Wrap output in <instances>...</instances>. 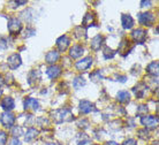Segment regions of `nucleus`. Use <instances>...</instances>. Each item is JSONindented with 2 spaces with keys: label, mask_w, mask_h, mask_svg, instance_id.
<instances>
[{
  "label": "nucleus",
  "mask_w": 159,
  "mask_h": 145,
  "mask_svg": "<svg viewBox=\"0 0 159 145\" xmlns=\"http://www.w3.org/2000/svg\"><path fill=\"white\" fill-rule=\"evenodd\" d=\"M134 48V46H131L130 45V42L128 39H123L121 43H120L119 47H118V52H119L120 54L123 55V57H126L128 53H130V51Z\"/></svg>",
  "instance_id": "obj_9"
},
{
  "label": "nucleus",
  "mask_w": 159,
  "mask_h": 145,
  "mask_svg": "<svg viewBox=\"0 0 159 145\" xmlns=\"http://www.w3.org/2000/svg\"><path fill=\"white\" fill-rule=\"evenodd\" d=\"M23 107L25 111H37L39 107V102L35 98H27L23 102Z\"/></svg>",
  "instance_id": "obj_12"
},
{
  "label": "nucleus",
  "mask_w": 159,
  "mask_h": 145,
  "mask_svg": "<svg viewBox=\"0 0 159 145\" xmlns=\"http://www.w3.org/2000/svg\"><path fill=\"white\" fill-rule=\"evenodd\" d=\"M75 37L76 38H79V39H82V38H85L87 37V31H85V29H84L82 25H80L75 29Z\"/></svg>",
  "instance_id": "obj_26"
},
{
  "label": "nucleus",
  "mask_w": 159,
  "mask_h": 145,
  "mask_svg": "<svg viewBox=\"0 0 159 145\" xmlns=\"http://www.w3.org/2000/svg\"><path fill=\"white\" fill-rule=\"evenodd\" d=\"M80 112L82 114H89L93 111V104L89 100H81L80 102Z\"/></svg>",
  "instance_id": "obj_13"
},
{
  "label": "nucleus",
  "mask_w": 159,
  "mask_h": 145,
  "mask_svg": "<svg viewBox=\"0 0 159 145\" xmlns=\"http://www.w3.org/2000/svg\"><path fill=\"white\" fill-rule=\"evenodd\" d=\"M0 122H1V125H4L5 128H12L14 123H15V115L11 113V112H4L1 114Z\"/></svg>",
  "instance_id": "obj_5"
},
{
  "label": "nucleus",
  "mask_w": 159,
  "mask_h": 145,
  "mask_svg": "<svg viewBox=\"0 0 159 145\" xmlns=\"http://www.w3.org/2000/svg\"><path fill=\"white\" fill-rule=\"evenodd\" d=\"M152 145H158V141L153 142V143H152Z\"/></svg>",
  "instance_id": "obj_42"
},
{
  "label": "nucleus",
  "mask_w": 159,
  "mask_h": 145,
  "mask_svg": "<svg viewBox=\"0 0 159 145\" xmlns=\"http://www.w3.org/2000/svg\"><path fill=\"white\" fill-rule=\"evenodd\" d=\"M25 34L27 35L24 36V37H31V36H34L35 34H36V31H35V29H31V28H27V30H25Z\"/></svg>",
  "instance_id": "obj_35"
},
{
  "label": "nucleus",
  "mask_w": 159,
  "mask_h": 145,
  "mask_svg": "<svg viewBox=\"0 0 159 145\" xmlns=\"http://www.w3.org/2000/svg\"><path fill=\"white\" fill-rule=\"evenodd\" d=\"M131 38L136 44H143L147 40V30L144 29H135L131 32Z\"/></svg>",
  "instance_id": "obj_6"
},
{
  "label": "nucleus",
  "mask_w": 159,
  "mask_h": 145,
  "mask_svg": "<svg viewBox=\"0 0 159 145\" xmlns=\"http://www.w3.org/2000/svg\"><path fill=\"white\" fill-rule=\"evenodd\" d=\"M156 16L153 15V13L151 12H145V13H139V22L142 25L145 27H151L152 24L155 23Z\"/></svg>",
  "instance_id": "obj_3"
},
{
  "label": "nucleus",
  "mask_w": 159,
  "mask_h": 145,
  "mask_svg": "<svg viewBox=\"0 0 159 145\" xmlns=\"http://www.w3.org/2000/svg\"><path fill=\"white\" fill-rule=\"evenodd\" d=\"M21 63H22V59H21L20 54L14 53V54H12L11 57H8L7 65H8V67L12 69V70H14V69H17V68L21 66Z\"/></svg>",
  "instance_id": "obj_7"
},
{
  "label": "nucleus",
  "mask_w": 159,
  "mask_h": 145,
  "mask_svg": "<svg viewBox=\"0 0 159 145\" xmlns=\"http://www.w3.org/2000/svg\"><path fill=\"white\" fill-rule=\"evenodd\" d=\"M106 145H119L118 143H116V142H107L106 143Z\"/></svg>",
  "instance_id": "obj_40"
},
{
  "label": "nucleus",
  "mask_w": 159,
  "mask_h": 145,
  "mask_svg": "<svg viewBox=\"0 0 159 145\" xmlns=\"http://www.w3.org/2000/svg\"><path fill=\"white\" fill-rule=\"evenodd\" d=\"M12 135H13V137H14V138L21 136V135H22V128H21V127H17V125H16L15 128H13Z\"/></svg>",
  "instance_id": "obj_32"
},
{
  "label": "nucleus",
  "mask_w": 159,
  "mask_h": 145,
  "mask_svg": "<svg viewBox=\"0 0 159 145\" xmlns=\"http://www.w3.org/2000/svg\"><path fill=\"white\" fill-rule=\"evenodd\" d=\"M103 55H104V58L105 59H112L114 55H116V52L113 51L112 48H110V47H104V50H103Z\"/></svg>",
  "instance_id": "obj_28"
},
{
  "label": "nucleus",
  "mask_w": 159,
  "mask_h": 145,
  "mask_svg": "<svg viewBox=\"0 0 159 145\" xmlns=\"http://www.w3.org/2000/svg\"><path fill=\"white\" fill-rule=\"evenodd\" d=\"M0 106H1V108L5 111V112H11L12 110H14V107H15V102H14V99L12 97H5L1 102H0Z\"/></svg>",
  "instance_id": "obj_11"
},
{
  "label": "nucleus",
  "mask_w": 159,
  "mask_h": 145,
  "mask_svg": "<svg viewBox=\"0 0 159 145\" xmlns=\"http://www.w3.org/2000/svg\"><path fill=\"white\" fill-rule=\"evenodd\" d=\"M8 135L6 131L4 130H0V145H6L7 144Z\"/></svg>",
  "instance_id": "obj_31"
},
{
  "label": "nucleus",
  "mask_w": 159,
  "mask_h": 145,
  "mask_svg": "<svg viewBox=\"0 0 159 145\" xmlns=\"http://www.w3.org/2000/svg\"><path fill=\"white\" fill-rule=\"evenodd\" d=\"M91 65H92V58L91 57H87V58L77 61L75 67L79 71H85L87 69H89L91 67Z\"/></svg>",
  "instance_id": "obj_8"
},
{
  "label": "nucleus",
  "mask_w": 159,
  "mask_h": 145,
  "mask_svg": "<svg viewBox=\"0 0 159 145\" xmlns=\"http://www.w3.org/2000/svg\"><path fill=\"white\" fill-rule=\"evenodd\" d=\"M1 94H2V90L0 89V97H1Z\"/></svg>",
  "instance_id": "obj_43"
},
{
  "label": "nucleus",
  "mask_w": 159,
  "mask_h": 145,
  "mask_svg": "<svg viewBox=\"0 0 159 145\" xmlns=\"http://www.w3.org/2000/svg\"><path fill=\"white\" fill-rule=\"evenodd\" d=\"M121 24H122L123 29H131L134 27V19L131 17L129 14H122L121 15Z\"/></svg>",
  "instance_id": "obj_15"
},
{
  "label": "nucleus",
  "mask_w": 159,
  "mask_h": 145,
  "mask_svg": "<svg viewBox=\"0 0 159 145\" xmlns=\"http://www.w3.org/2000/svg\"><path fill=\"white\" fill-rule=\"evenodd\" d=\"M139 137L142 138V139H148V138L150 137V136H149V131H148L147 129L139 130Z\"/></svg>",
  "instance_id": "obj_34"
},
{
  "label": "nucleus",
  "mask_w": 159,
  "mask_h": 145,
  "mask_svg": "<svg viewBox=\"0 0 159 145\" xmlns=\"http://www.w3.org/2000/svg\"><path fill=\"white\" fill-rule=\"evenodd\" d=\"M145 90H147V85L144 84V83H139L133 89V92L135 93L136 98H143L144 97V93H145Z\"/></svg>",
  "instance_id": "obj_21"
},
{
  "label": "nucleus",
  "mask_w": 159,
  "mask_h": 145,
  "mask_svg": "<svg viewBox=\"0 0 159 145\" xmlns=\"http://www.w3.org/2000/svg\"><path fill=\"white\" fill-rule=\"evenodd\" d=\"M60 74H61V67H60V66H56V65H53V66L48 67V70H46V75H48V76L51 79H57V77H58Z\"/></svg>",
  "instance_id": "obj_17"
},
{
  "label": "nucleus",
  "mask_w": 159,
  "mask_h": 145,
  "mask_svg": "<svg viewBox=\"0 0 159 145\" xmlns=\"http://www.w3.org/2000/svg\"><path fill=\"white\" fill-rule=\"evenodd\" d=\"M90 143V138L85 134H79L77 136V144L79 145H88Z\"/></svg>",
  "instance_id": "obj_27"
},
{
  "label": "nucleus",
  "mask_w": 159,
  "mask_h": 145,
  "mask_svg": "<svg viewBox=\"0 0 159 145\" xmlns=\"http://www.w3.org/2000/svg\"><path fill=\"white\" fill-rule=\"evenodd\" d=\"M69 44H70V38H69L67 35L61 36V37H59L58 40H57V47L59 48L60 52L66 51L67 47L69 46Z\"/></svg>",
  "instance_id": "obj_10"
},
{
  "label": "nucleus",
  "mask_w": 159,
  "mask_h": 145,
  "mask_svg": "<svg viewBox=\"0 0 159 145\" xmlns=\"http://www.w3.org/2000/svg\"><path fill=\"white\" fill-rule=\"evenodd\" d=\"M149 112V108H148L147 105H139V107H137V115H139L141 118L142 116H144V115H147V113Z\"/></svg>",
  "instance_id": "obj_29"
},
{
  "label": "nucleus",
  "mask_w": 159,
  "mask_h": 145,
  "mask_svg": "<svg viewBox=\"0 0 159 145\" xmlns=\"http://www.w3.org/2000/svg\"><path fill=\"white\" fill-rule=\"evenodd\" d=\"M141 123L145 127V129H155L158 125V118L153 115H144L141 118Z\"/></svg>",
  "instance_id": "obj_4"
},
{
  "label": "nucleus",
  "mask_w": 159,
  "mask_h": 145,
  "mask_svg": "<svg viewBox=\"0 0 159 145\" xmlns=\"http://www.w3.org/2000/svg\"><path fill=\"white\" fill-rule=\"evenodd\" d=\"M59 59H60V54H59V52H57V51H50V52H48V54L45 55L46 62L52 65V66H53Z\"/></svg>",
  "instance_id": "obj_19"
},
{
  "label": "nucleus",
  "mask_w": 159,
  "mask_h": 145,
  "mask_svg": "<svg viewBox=\"0 0 159 145\" xmlns=\"http://www.w3.org/2000/svg\"><path fill=\"white\" fill-rule=\"evenodd\" d=\"M2 84H4V79H2L1 77H0V86L2 85Z\"/></svg>",
  "instance_id": "obj_41"
},
{
  "label": "nucleus",
  "mask_w": 159,
  "mask_h": 145,
  "mask_svg": "<svg viewBox=\"0 0 159 145\" xmlns=\"http://www.w3.org/2000/svg\"><path fill=\"white\" fill-rule=\"evenodd\" d=\"M8 145H21V142L17 139V138H14L13 137L12 139H11V142H9V144Z\"/></svg>",
  "instance_id": "obj_37"
},
{
  "label": "nucleus",
  "mask_w": 159,
  "mask_h": 145,
  "mask_svg": "<svg viewBox=\"0 0 159 145\" xmlns=\"http://www.w3.org/2000/svg\"><path fill=\"white\" fill-rule=\"evenodd\" d=\"M40 79V71L39 70H32L30 74H29V84H34V82H37L38 79Z\"/></svg>",
  "instance_id": "obj_25"
},
{
  "label": "nucleus",
  "mask_w": 159,
  "mask_h": 145,
  "mask_svg": "<svg viewBox=\"0 0 159 145\" xmlns=\"http://www.w3.org/2000/svg\"><path fill=\"white\" fill-rule=\"evenodd\" d=\"M37 136H38V130H36L35 128H30V129H28L27 134H25V141L31 142L32 139H35Z\"/></svg>",
  "instance_id": "obj_23"
},
{
  "label": "nucleus",
  "mask_w": 159,
  "mask_h": 145,
  "mask_svg": "<svg viewBox=\"0 0 159 145\" xmlns=\"http://www.w3.org/2000/svg\"><path fill=\"white\" fill-rule=\"evenodd\" d=\"M147 73L151 76H158V61H152L149 66L147 67Z\"/></svg>",
  "instance_id": "obj_22"
},
{
  "label": "nucleus",
  "mask_w": 159,
  "mask_h": 145,
  "mask_svg": "<svg viewBox=\"0 0 159 145\" xmlns=\"http://www.w3.org/2000/svg\"><path fill=\"white\" fill-rule=\"evenodd\" d=\"M14 4L16 5V6H17V7H19V6H22V5H25L27 4V1H14Z\"/></svg>",
  "instance_id": "obj_39"
},
{
  "label": "nucleus",
  "mask_w": 159,
  "mask_h": 145,
  "mask_svg": "<svg viewBox=\"0 0 159 145\" xmlns=\"http://www.w3.org/2000/svg\"><path fill=\"white\" fill-rule=\"evenodd\" d=\"M151 5V1H142L141 2V7H149Z\"/></svg>",
  "instance_id": "obj_38"
},
{
  "label": "nucleus",
  "mask_w": 159,
  "mask_h": 145,
  "mask_svg": "<svg viewBox=\"0 0 159 145\" xmlns=\"http://www.w3.org/2000/svg\"><path fill=\"white\" fill-rule=\"evenodd\" d=\"M83 53L84 48L82 45H73V47H70V50H69V55L73 59H77L80 57H82Z\"/></svg>",
  "instance_id": "obj_14"
},
{
  "label": "nucleus",
  "mask_w": 159,
  "mask_h": 145,
  "mask_svg": "<svg viewBox=\"0 0 159 145\" xmlns=\"http://www.w3.org/2000/svg\"><path fill=\"white\" fill-rule=\"evenodd\" d=\"M116 100L121 104H127V102H130V93L126 90L119 91L116 93Z\"/></svg>",
  "instance_id": "obj_20"
},
{
  "label": "nucleus",
  "mask_w": 159,
  "mask_h": 145,
  "mask_svg": "<svg viewBox=\"0 0 159 145\" xmlns=\"http://www.w3.org/2000/svg\"><path fill=\"white\" fill-rule=\"evenodd\" d=\"M90 79L93 82H98V81H100V79H103V75L100 74V70H95L90 74Z\"/></svg>",
  "instance_id": "obj_30"
},
{
  "label": "nucleus",
  "mask_w": 159,
  "mask_h": 145,
  "mask_svg": "<svg viewBox=\"0 0 159 145\" xmlns=\"http://www.w3.org/2000/svg\"><path fill=\"white\" fill-rule=\"evenodd\" d=\"M8 31H9V34L13 36L15 35H19L21 32V30H22V23H21V21L17 19V17H14V16H12V17H9L8 19Z\"/></svg>",
  "instance_id": "obj_2"
},
{
  "label": "nucleus",
  "mask_w": 159,
  "mask_h": 145,
  "mask_svg": "<svg viewBox=\"0 0 159 145\" xmlns=\"http://www.w3.org/2000/svg\"><path fill=\"white\" fill-rule=\"evenodd\" d=\"M51 118L57 122V123H61V122L72 121L73 113L67 108H60V110L53 111L51 112Z\"/></svg>",
  "instance_id": "obj_1"
},
{
  "label": "nucleus",
  "mask_w": 159,
  "mask_h": 145,
  "mask_svg": "<svg viewBox=\"0 0 159 145\" xmlns=\"http://www.w3.org/2000/svg\"><path fill=\"white\" fill-rule=\"evenodd\" d=\"M103 42H104V37L102 35H97L95 36L93 38L91 39V48L93 51H99L102 45H103Z\"/></svg>",
  "instance_id": "obj_18"
},
{
  "label": "nucleus",
  "mask_w": 159,
  "mask_h": 145,
  "mask_svg": "<svg viewBox=\"0 0 159 145\" xmlns=\"http://www.w3.org/2000/svg\"><path fill=\"white\" fill-rule=\"evenodd\" d=\"M122 145H137V142L135 139H133V138H129V139L123 142Z\"/></svg>",
  "instance_id": "obj_36"
},
{
  "label": "nucleus",
  "mask_w": 159,
  "mask_h": 145,
  "mask_svg": "<svg viewBox=\"0 0 159 145\" xmlns=\"http://www.w3.org/2000/svg\"><path fill=\"white\" fill-rule=\"evenodd\" d=\"M8 46V40L6 37H0V50H6Z\"/></svg>",
  "instance_id": "obj_33"
},
{
  "label": "nucleus",
  "mask_w": 159,
  "mask_h": 145,
  "mask_svg": "<svg viewBox=\"0 0 159 145\" xmlns=\"http://www.w3.org/2000/svg\"><path fill=\"white\" fill-rule=\"evenodd\" d=\"M96 24V16L93 13H87L82 20V27H92Z\"/></svg>",
  "instance_id": "obj_16"
},
{
  "label": "nucleus",
  "mask_w": 159,
  "mask_h": 145,
  "mask_svg": "<svg viewBox=\"0 0 159 145\" xmlns=\"http://www.w3.org/2000/svg\"><path fill=\"white\" fill-rule=\"evenodd\" d=\"M84 85H85V79H84L82 76H77V77H75L74 81H73V86L75 88L76 90L81 89V88Z\"/></svg>",
  "instance_id": "obj_24"
}]
</instances>
